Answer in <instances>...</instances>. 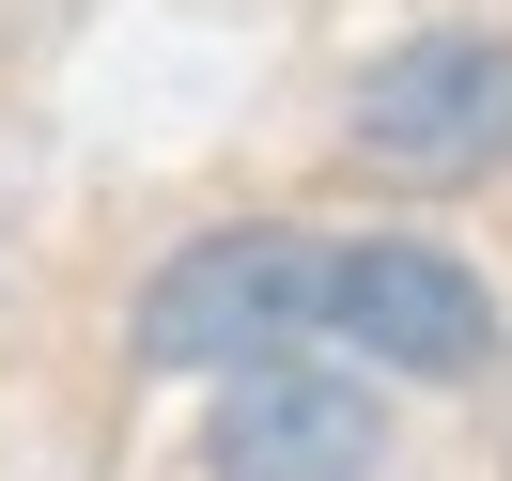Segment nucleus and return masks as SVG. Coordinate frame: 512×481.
I'll return each mask as SVG.
<instances>
[{"label": "nucleus", "instance_id": "obj_1", "mask_svg": "<svg viewBox=\"0 0 512 481\" xmlns=\"http://www.w3.org/2000/svg\"><path fill=\"white\" fill-rule=\"evenodd\" d=\"M311 264L326 233L311 218H202L187 249H156V280L125 295V357L140 373H264V357H326L311 342Z\"/></svg>", "mask_w": 512, "mask_h": 481}, {"label": "nucleus", "instance_id": "obj_2", "mask_svg": "<svg viewBox=\"0 0 512 481\" xmlns=\"http://www.w3.org/2000/svg\"><path fill=\"white\" fill-rule=\"evenodd\" d=\"M311 342L357 357L373 388H481L512 357V326H497V280H481L450 233H326Z\"/></svg>", "mask_w": 512, "mask_h": 481}, {"label": "nucleus", "instance_id": "obj_3", "mask_svg": "<svg viewBox=\"0 0 512 481\" xmlns=\"http://www.w3.org/2000/svg\"><path fill=\"white\" fill-rule=\"evenodd\" d=\"M342 156L388 187H497L512 171V32L497 16H435V32L373 47L342 94Z\"/></svg>", "mask_w": 512, "mask_h": 481}, {"label": "nucleus", "instance_id": "obj_4", "mask_svg": "<svg viewBox=\"0 0 512 481\" xmlns=\"http://www.w3.org/2000/svg\"><path fill=\"white\" fill-rule=\"evenodd\" d=\"M388 466V388L357 357H264L202 388V481H373Z\"/></svg>", "mask_w": 512, "mask_h": 481}]
</instances>
